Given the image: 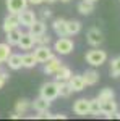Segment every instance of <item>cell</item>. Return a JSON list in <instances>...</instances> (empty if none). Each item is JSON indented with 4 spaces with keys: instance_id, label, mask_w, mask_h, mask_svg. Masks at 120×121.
Segmentation results:
<instances>
[{
    "instance_id": "29",
    "label": "cell",
    "mask_w": 120,
    "mask_h": 121,
    "mask_svg": "<svg viewBox=\"0 0 120 121\" xmlns=\"http://www.w3.org/2000/svg\"><path fill=\"white\" fill-rule=\"evenodd\" d=\"M110 76L112 78H120V56L112 58V61H110Z\"/></svg>"
},
{
    "instance_id": "6",
    "label": "cell",
    "mask_w": 120,
    "mask_h": 121,
    "mask_svg": "<svg viewBox=\"0 0 120 121\" xmlns=\"http://www.w3.org/2000/svg\"><path fill=\"white\" fill-rule=\"evenodd\" d=\"M52 55H54V50L49 48V45H37L34 48V56H36L37 63H46Z\"/></svg>"
},
{
    "instance_id": "8",
    "label": "cell",
    "mask_w": 120,
    "mask_h": 121,
    "mask_svg": "<svg viewBox=\"0 0 120 121\" xmlns=\"http://www.w3.org/2000/svg\"><path fill=\"white\" fill-rule=\"evenodd\" d=\"M62 66V61H60V58L55 55H52L49 60H47L46 63H44V73L46 74H55L57 71H58V68Z\"/></svg>"
},
{
    "instance_id": "36",
    "label": "cell",
    "mask_w": 120,
    "mask_h": 121,
    "mask_svg": "<svg viewBox=\"0 0 120 121\" xmlns=\"http://www.w3.org/2000/svg\"><path fill=\"white\" fill-rule=\"evenodd\" d=\"M11 118H13V120H18V118H21V115H18V113L15 112L13 115H11Z\"/></svg>"
},
{
    "instance_id": "4",
    "label": "cell",
    "mask_w": 120,
    "mask_h": 121,
    "mask_svg": "<svg viewBox=\"0 0 120 121\" xmlns=\"http://www.w3.org/2000/svg\"><path fill=\"white\" fill-rule=\"evenodd\" d=\"M86 40L91 47H99L104 42V34L99 28H91L86 32Z\"/></svg>"
},
{
    "instance_id": "16",
    "label": "cell",
    "mask_w": 120,
    "mask_h": 121,
    "mask_svg": "<svg viewBox=\"0 0 120 121\" xmlns=\"http://www.w3.org/2000/svg\"><path fill=\"white\" fill-rule=\"evenodd\" d=\"M52 29L57 36H67V19L63 18H55L52 21Z\"/></svg>"
},
{
    "instance_id": "24",
    "label": "cell",
    "mask_w": 120,
    "mask_h": 121,
    "mask_svg": "<svg viewBox=\"0 0 120 121\" xmlns=\"http://www.w3.org/2000/svg\"><path fill=\"white\" fill-rule=\"evenodd\" d=\"M10 55H11V45L8 42H0V66L8 60Z\"/></svg>"
},
{
    "instance_id": "38",
    "label": "cell",
    "mask_w": 120,
    "mask_h": 121,
    "mask_svg": "<svg viewBox=\"0 0 120 121\" xmlns=\"http://www.w3.org/2000/svg\"><path fill=\"white\" fill-rule=\"evenodd\" d=\"M46 2H47V3H55L57 0H46Z\"/></svg>"
},
{
    "instance_id": "3",
    "label": "cell",
    "mask_w": 120,
    "mask_h": 121,
    "mask_svg": "<svg viewBox=\"0 0 120 121\" xmlns=\"http://www.w3.org/2000/svg\"><path fill=\"white\" fill-rule=\"evenodd\" d=\"M39 95L44 97L47 100L54 102L57 97H58V87H57V81L54 82H44L41 86V91H39Z\"/></svg>"
},
{
    "instance_id": "22",
    "label": "cell",
    "mask_w": 120,
    "mask_h": 121,
    "mask_svg": "<svg viewBox=\"0 0 120 121\" xmlns=\"http://www.w3.org/2000/svg\"><path fill=\"white\" fill-rule=\"evenodd\" d=\"M80 31H81V23L78 19L67 21V36H76Z\"/></svg>"
},
{
    "instance_id": "21",
    "label": "cell",
    "mask_w": 120,
    "mask_h": 121,
    "mask_svg": "<svg viewBox=\"0 0 120 121\" xmlns=\"http://www.w3.org/2000/svg\"><path fill=\"white\" fill-rule=\"evenodd\" d=\"M47 31V24L44 21H34V24H31L29 26V32L33 34V36H41V34H44Z\"/></svg>"
},
{
    "instance_id": "30",
    "label": "cell",
    "mask_w": 120,
    "mask_h": 121,
    "mask_svg": "<svg viewBox=\"0 0 120 121\" xmlns=\"http://www.w3.org/2000/svg\"><path fill=\"white\" fill-rule=\"evenodd\" d=\"M52 42V39L49 34H41V36H36V45H49Z\"/></svg>"
},
{
    "instance_id": "37",
    "label": "cell",
    "mask_w": 120,
    "mask_h": 121,
    "mask_svg": "<svg viewBox=\"0 0 120 121\" xmlns=\"http://www.w3.org/2000/svg\"><path fill=\"white\" fill-rule=\"evenodd\" d=\"M114 118H117V120H120V112H119V110H117V112L114 113Z\"/></svg>"
},
{
    "instance_id": "18",
    "label": "cell",
    "mask_w": 120,
    "mask_h": 121,
    "mask_svg": "<svg viewBox=\"0 0 120 121\" xmlns=\"http://www.w3.org/2000/svg\"><path fill=\"white\" fill-rule=\"evenodd\" d=\"M83 79H84V82H86V86H96V84L99 82L101 76H99V73L96 69H86L83 74Z\"/></svg>"
},
{
    "instance_id": "28",
    "label": "cell",
    "mask_w": 120,
    "mask_h": 121,
    "mask_svg": "<svg viewBox=\"0 0 120 121\" xmlns=\"http://www.w3.org/2000/svg\"><path fill=\"white\" fill-rule=\"evenodd\" d=\"M36 65H37V60H36V56H34V53H24L23 55V68L31 69Z\"/></svg>"
},
{
    "instance_id": "13",
    "label": "cell",
    "mask_w": 120,
    "mask_h": 121,
    "mask_svg": "<svg viewBox=\"0 0 120 121\" xmlns=\"http://www.w3.org/2000/svg\"><path fill=\"white\" fill-rule=\"evenodd\" d=\"M68 84H70V87H72L73 92H81V91H84V87H86L83 74H72V78L68 79Z\"/></svg>"
},
{
    "instance_id": "23",
    "label": "cell",
    "mask_w": 120,
    "mask_h": 121,
    "mask_svg": "<svg viewBox=\"0 0 120 121\" xmlns=\"http://www.w3.org/2000/svg\"><path fill=\"white\" fill-rule=\"evenodd\" d=\"M72 69L68 68V66H65V65H62L60 68H58V71H57L55 74V81H68L70 78H72Z\"/></svg>"
},
{
    "instance_id": "33",
    "label": "cell",
    "mask_w": 120,
    "mask_h": 121,
    "mask_svg": "<svg viewBox=\"0 0 120 121\" xmlns=\"http://www.w3.org/2000/svg\"><path fill=\"white\" fill-rule=\"evenodd\" d=\"M52 118H54V120H65L67 115H65V113H57V115H52Z\"/></svg>"
},
{
    "instance_id": "11",
    "label": "cell",
    "mask_w": 120,
    "mask_h": 121,
    "mask_svg": "<svg viewBox=\"0 0 120 121\" xmlns=\"http://www.w3.org/2000/svg\"><path fill=\"white\" fill-rule=\"evenodd\" d=\"M73 112L78 116H86L89 115V100L88 99H78L73 103Z\"/></svg>"
},
{
    "instance_id": "32",
    "label": "cell",
    "mask_w": 120,
    "mask_h": 121,
    "mask_svg": "<svg viewBox=\"0 0 120 121\" xmlns=\"http://www.w3.org/2000/svg\"><path fill=\"white\" fill-rule=\"evenodd\" d=\"M37 120H46V118H52V115H50V112L47 110V112H39V115L36 116Z\"/></svg>"
},
{
    "instance_id": "39",
    "label": "cell",
    "mask_w": 120,
    "mask_h": 121,
    "mask_svg": "<svg viewBox=\"0 0 120 121\" xmlns=\"http://www.w3.org/2000/svg\"><path fill=\"white\" fill-rule=\"evenodd\" d=\"M60 2H63V3H68V2H72V0H60Z\"/></svg>"
},
{
    "instance_id": "40",
    "label": "cell",
    "mask_w": 120,
    "mask_h": 121,
    "mask_svg": "<svg viewBox=\"0 0 120 121\" xmlns=\"http://www.w3.org/2000/svg\"><path fill=\"white\" fill-rule=\"evenodd\" d=\"M89 2H97V0H89Z\"/></svg>"
},
{
    "instance_id": "26",
    "label": "cell",
    "mask_w": 120,
    "mask_h": 121,
    "mask_svg": "<svg viewBox=\"0 0 120 121\" xmlns=\"http://www.w3.org/2000/svg\"><path fill=\"white\" fill-rule=\"evenodd\" d=\"M114 97H115V92H114V89H110V87H104V89H101L99 94H97V99H99L101 102L112 100Z\"/></svg>"
},
{
    "instance_id": "17",
    "label": "cell",
    "mask_w": 120,
    "mask_h": 121,
    "mask_svg": "<svg viewBox=\"0 0 120 121\" xmlns=\"http://www.w3.org/2000/svg\"><path fill=\"white\" fill-rule=\"evenodd\" d=\"M76 10H78V13H80V15L88 16V15H91L92 11H94V2H89V0H81V2H78Z\"/></svg>"
},
{
    "instance_id": "25",
    "label": "cell",
    "mask_w": 120,
    "mask_h": 121,
    "mask_svg": "<svg viewBox=\"0 0 120 121\" xmlns=\"http://www.w3.org/2000/svg\"><path fill=\"white\" fill-rule=\"evenodd\" d=\"M29 108H31V102H29L28 99H19L18 102H16V105H15V112L18 113V115H21V116L28 112Z\"/></svg>"
},
{
    "instance_id": "12",
    "label": "cell",
    "mask_w": 120,
    "mask_h": 121,
    "mask_svg": "<svg viewBox=\"0 0 120 121\" xmlns=\"http://www.w3.org/2000/svg\"><path fill=\"white\" fill-rule=\"evenodd\" d=\"M119 110V105L117 102L112 99V100H106V102H101V112L106 118H114V113Z\"/></svg>"
},
{
    "instance_id": "34",
    "label": "cell",
    "mask_w": 120,
    "mask_h": 121,
    "mask_svg": "<svg viewBox=\"0 0 120 121\" xmlns=\"http://www.w3.org/2000/svg\"><path fill=\"white\" fill-rule=\"evenodd\" d=\"M42 16H44V18H50V16H52V11L49 8H44L42 10Z\"/></svg>"
},
{
    "instance_id": "27",
    "label": "cell",
    "mask_w": 120,
    "mask_h": 121,
    "mask_svg": "<svg viewBox=\"0 0 120 121\" xmlns=\"http://www.w3.org/2000/svg\"><path fill=\"white\" fill-rule=\"evenodd\" d=\"M89 115H92V116H99V115H102L101 112V100L96 97V99H92V100H89Z\"/></svg>"
},
{
    "instance_id": "15",
    "label": "cell",
    "mask_w": 120,
    "mask_h": 121,
    "mask_svg": "<svg viewBox=\"0 0 120 121\" xmlns=\"http://www.w3.org/2000/svg\"><path fill=\"white\" fill-rule=\"evenodd\" d=\"M50 100H47V99H44V97H41L39 95V99H36L34 102L31 103V108L34 110V112H47L49 108H50Z\"/></svg>"
},
{
    "instance_id": "10",
    "label": "cell",
    "mask_w": 120,
    "mask_h": 121,
    "mask_svg": "<svg viewBox=\"0 0 120 121\" xmlns=\"http://www.w3.org/2000/svg\"><path fill=\"white\" fill-rule=\"evenodd\" d=\"M5 3H7L8 13H13V15H18L19 11L28 8V0H7Z\"/></svg>"
},
{
    "instance_id": "20",
    "label": "cell",
    "mask_w": 120,
    "mask_h": 121,
    "mask_svg": "<svg viewBox=\"0 0 120 121\" xmlns=\"http://www.w3.org/2000/svg\"><path fill=\"white\" fill-rule=\"evenodd\" d=\"M57 87H58V97L68 99V97L73 94V91H72L68 81H57Z\"/></svg>"
},
{
    "instance_id": "19",
    "label": "cell",
    "mask_w": 120,
    "mask_h": 121,
    "mask_svg": "<svg viewBox=\"0 0 120 121\" xmlns=\"http://www.w3.org/2000/svg\"><path fill=\"white\" fill-rule=\"evenodd\" d=\"M21 34H23V31L19 28L13 29V31H8V32H5V36H7V37H5V42H8L10 45H18Z\"/></svg>"
},
{
    "instance_id": "31",
    "label": "cell",
    "mask_w": 120,
    "mask_h": 121,
    "mask_svg": "<svg viewBox=\"0 0 120 121\" xmlns=\"http://www.w3.org/2000/svg\"><path fill=\"white\" fill-rule=\"evenodd\" d=\"M8 73H7V71H2V69H0V89H2V87H3V86H5V82H7V79H8Z\"/></svg>"
},
{
    "instance_id": "5",
    "label": "cell",
    "mask_w": 120,
    "mask_h": 121,
    "mask_svg": "<svg viewBox=\"0 0 120 121\" xmlns=\"http://www.w3.org/2000/svg\"><path fill=\"white\" fill-rule=\"evenodd\" d=\"M18 19H19V26H24V28H28L31 24H34V21H36V13L33 11V10L29 8H24L23 11H19L18 13Z\"/></svg>"
},
{
    "instance_id": "2",
    "label": "cell",
    "mask_w": 120,
    "mask_h": 121,
    "mask_svg": "<svg viewBox=\"0 0 120 121\" xmlns=\"http://www.w3.org/2000/svg\"><path fill=\"white\" fill-rule=\"evenodd\" d=\"M73 48H75V44L68 36H60L54 44V50L58 55H70L73 52Z\"/></svg>"
},
{
    "instance_id": "35",
    "label": "cell",
    "mask_w": 120,
    "mask_h": 121,
    "mask_svg": "<svg viewBox=\"0 0 120 121\" xmlns=\"http://www.w3.org/2000/svg\"><path fill=\"white\" fill-rule=\"evenodd\" d=\"M46 0H28V3H31V5H42Z\"/></svg>"
},
{
    "instance_id": "7",
    "label": "cell",
    "mask_w": 120,
    "mask_h": 121,
    "mask_svg": "<svg viewBox=\"0 0 120 121\" xmlns=\"http://www.w3.org/2000/svg\"><path fill=\"white\" fill-rule=\"evenodd\" d=\"M36 45V36H33L31 32H23L21 37H19V42H18V47L21 50H31L33 47Z\"/></svg>"
},
{
    "instance_id": "14",
    "label": "cell",
    "mask_w": 120,
    "mask_h": 121,
    "mask_svg": "<svg viewBox=\"0 0 120 121\" xmlns=\"http://www.w3.org/2000/svg\"><path fill=\"white\" fill-rule=\"evenodd\" d=\"M5 63H7V66H8L10 69L18 71V69L23 68V55H19V53H11Z\"/></svg>"
},
{
    "instance_id": "9",
    "label": "cell",
    "mask_w": 120,
    "mask_h": 121,
    "mask_svg": "<svg viewBox=\"0 0 120 121\" xmlns=\"http://www.w3.org/2000/svg\"><path fill=\"white\" fill-rule=\"evenodd\" d=\"M19 28V19L18 15H13V13H8L5 18H3V24H2V29L3 32H8V31H13V29Z\"/></svg>"
},
{
    "instance_id": "1",
    "label": "cell",
    "mask_w": 120,
    "mask_h": 121,
    "mask_svg": "<svg viewBox=\"0 0 120 121\" xmlns=\"http://www.w3.org/2000/svg\"><path fill=\"white\" fill-rule=\"evenodd\" d=\"M84 60H86L88 65L94 66V68L96 66H101L107 61V52L106 50H99V48H92L89 52H86Z\"/></svg>"
}]
</instances>
